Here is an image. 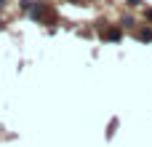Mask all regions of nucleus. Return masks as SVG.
<instances>
[{
	"instance_id": "2",
	"label": "nucleus",
	"mask_w": 152,
	"mask_h": 147,
	"mask_svg": "<svg viewBox=\"0 0 152 147\" xmlns=\"http://www.w3.org/2000/svg\"><path fill=\"white\" fill-rule=\"evenodd\" d=\"M104 40H120V29H107L104 32Z\"/></svg>"
},
{
	"instance_id": "7",
	"label": "nucleus",
	"mask_w": 152,
	"mask_h": 147,
	"mask_svg": "<svg viewBox=\"0 0 152 147\" xmlns=\"http://www.w3.org/2000/svg\"><path fill=\"white\" fill-rule=\"evenodd\" d=\"M72 3H75V0H72Z\"/></svg>"
},
{
	"instance_id": "4",
	"label": "nucleus",
	"mask_w": 152,
	"mask_h": 147,
	"mask_svg": "<svg viewBox=\"0 0 152 147\" xmlns=\"http://www.w3.org/2000/svg\"><path fill=\"white\" fill-rule=\"evenodd\" d=\"M139 3H142V0H128V5H139Z\"/></svg>"
},
{
	"instance_id": "3",
	"label": "nucleus",
	"mask_w": 152,
	"mask_h": 147,
	"mask_svg": "<svg viewBox=\"0 0 152 147\" xmlns=\"http://www.w3.org/2000/svg\"><path fill=\"white\" fill-rule=\"evenodd\" d=\"M139 37H142V40H152V29H142Z\"/></svg>"
},
{
	"instance_id": "6",
	"label": "nucleus",
	"mask_w": 152,
	"mask_h": 147,
	"mask_svg": "<svg viewBox=\"0 0 152 147\" xmlns=\"http://www.w3.org/2000/svg\"><path fill=\"white\" fill-rule=\"evenodd\" d=\"M3 5H5V0H0V8H3Z\"/></svg>"
},
{
	"instance_id": "1",
	"label": "nucleus",
	"mask_w": 152,
	"mask_h": 147,
	"mask_svg": "<svg viewBox=\"0 0 152 147\" xmlns=\"http://www.w3.org/2000/svg\"><path fill=\"white\" fill-rule=\"evenodd\" d=\"M29 13H32V19H35V21H40V24H53V21H56L53 8H51V5H45V3H35V5L29 8Z\"/></svg>"
},
{
	"instance_id": "5",
	"label": "nucleus",
	"mask_w": 152,
	"mask_h": 147,
	"mask_svg": "<svg viewBox=\"0 0 152 147\" xmlns=\"http://www.w3.org/2000/svg\"><path fill=\"white\" fill-rule=\"evenodd\" d=\"M147 19H150V21H152V8H150V11H147Z\"/></svg>"
}]
</instances>
